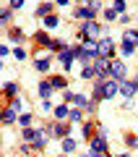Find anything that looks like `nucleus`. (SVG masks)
<instances>
[{
    "instance_id": "f257e3e1",
    "label": "nucleus",
    "mask_w": 138,
    "mask_h": 157,
    "mask_svg": "<svg viewBox=\"0 0 138 157\" xmlns=\"http://www.w3.org/2000/svg\"><path fill=\"white\" fill-rule=\"evenodd\" d=\"M117 94V84L115 81H102L96 86V97H115Z\"/></svg>"
},
{
    "instance_id": "f03ea898",
    "label": "nucleus",
    "mask_w": 138,
    "mask_h": 157,
    "mask_svg": "<svg viewBox=\"0 0 138 157\" xmlns=\"http://www.w3.org/2000/svg\"><path fill=\"white\" fill-rule=\"evenodd\" d=\"M110 71H112V76H115L117 81H125V76H128V68L122 66V63H117V60L110 66Z\"/></svg>"
},
{
    "instance_id": "7ed1b4c3",
    "label": "nucleus",
    "mask_w": 138,
    "mask_h": 157,
    "mask_svg": "<svg viewBox=\"0 0 138 157\" xmlns=\"http://www.w3.org/2000/svg\"><path fill=\"white\" fill-rule=\"evenodd\" d=\"M122 42H125V45H133V47H136V45H138V32H133V29H130V32H125Z\"/></svg>"
},
{
    "instance_id": "20e7f679",
    "label": "nucleus",
    "mask_w": 138,
    "mask_h": 157,
    "mask_svg": "<svg viewBox=\"0 0 138 157\" xmlns=\"http://www.w3.org/2000/svg\"><path fill=\"white\" fill-rule=\"evenodd\" d=\"M91 149H94V152H102V149H107V141H104V136H96V139L91 141Z\"/></svg>"
},
{
    "instance_id": "39448f33",
    "label": "nucleus",
    "mask_w": 138,
    "mask_h": 157,
    "mask_svg": "<svg viewBox=\"0 0 138 157\" xmlns=\"http://www.w3.org/2000/svg\"><path fill=\"white\" fill-rule=\"evenodd\" d=\"M83 32H86V37H96V34H99V26H96L94 21H89L86 26H83Z\"/></svg>"
},
{
    "instance_id": "423d86ee",
    "label": "nucleus",
    "mask_w": 138,
    "mask_h": 157,
    "mask_svg": "<svg viewBox=\"0 0 138 157\" xmlns=\"http://www.w3.org/2000/svg\"><path fill=\"white\" fill-rule=\"evenodd\" d=\"M120 92H122V97H133V94H136V84H128V81H125V84L120 86Z\"/></svg>"
},
{
    "instance_id": "0eeeda50",
    "label": "nucleus",
    "mask_w": 138,
    "mask_h": 157,
    "mask_svg": "<svg viewBox=\"0 0 138 157\" xmlns=\"http://www.w3.org/2000/svg\"><path fill=\"white\" fill-rule=\"evenodd\" d=\"M110 52H112V42H110V39L99 42V55H110Z\"/></svg>"
},
{
    "instance_id": "6e6552de",
    "label": "nucleus",
    "mask_w": 138,
    "mask_h": 157,
    "mask_svg": "<svg viewBox=\"0 0 138 157\" xmlns=\"http://www.w3.org/2000/svg\"><path fill=\"white\" fill-rule=\"evenodd\" d=\"M94 73H96V68H94V66H86V68L81 71V78H91Z\"/></svg>"
},
{
    "instance_id": "1a4fd4ad",
    "label": "nucleus",
    "mask_w": 138,
    "mask_h": 157,
    "mask_svg": "<svg viewBox=\"0 0 138 157\" xmlns=\"http://www.w3.org/2000/svg\"><path fill=\"white\" fill-rule=\"evenodd\" d=\"M78 16L81 18H91L94 16V8H78Z\"/></svg>"
},
{
    "instance_id": "9d476101",
    "label": "nucleus",
    "mask_w": 138,
    "mask_h": 157,
    "mask_svg": "<svg viewBox=\"0 0 138 157\" xmlns=\"http://www.w3.org/2000/svg\"><path fill=\"white\" fill-rule=\"evenodd\" d=\"M50 92H52V84H39V94L42 97H50Z\"/></svg>"
},
{
    "instance_id": "9b49d317",
    "label": "nucleus",
    "mask_w": 138,
    "mask_h": 157,
    "mask_svg": "<svg viewBox=\"0 0 138 157\" xmlns=\"http://www.w3.org/2000/svg\"><path fill=\"white\" fill-rule=\"evenodd\" d=\"M3 121H5V123H13V121H16V110H5V118H3Z\"/></svg>"
},
{
    "instance_id": "f8f14e48",
    "label": "nucleus",
    "mask_w": 138,
    "mask_h": 157,
    "mask_svg": "<svg viewBox=\"0 0 138 157\" xmlns=\"http://www.w3.org/2000/svg\"><path fill=\"white\" fill-rule=\"evenodd\" d=\"M63 149H65V152H73V149H76V141H73V139H65V141H63Z\"/></svg>"
},
{
    "instance_id": "ddd939ff",
    "label": "nucleus",
    "mask_w": 138,
    "mask_h": 157,
    "mask_svg": "<svg viewBox=\"0 0 138 157\" xmlns=\"http://www.w3.org/2000/svg\"><path fill=\"white\" fill-rule=\"evenodd\" d=\"M37 68H39V71H47V68H50V60H44V58H39V60H37Z\"/></svg>"
},
{
    "instance_id": "4468645a",
    "label": "nucleus",
    "mask_w": 138,
    "mask_h": 157,
    "mask_svg": "<svg viewBox=\"0 0 138 157\" xmlns=\"http://www.w3.org/2000/svg\"><path fill=\"white\" fill-rule=\"evenodd\" d=\"M44 24H47V26H57V16H47Z\"/></svg>"
},
{
    "instance_id": "2eb2a0df",
    "label": "nucleus",
    "mask_w": 138,
    "mask_h": 157,
    "mask_svg": "<svg viewBox=\"0 0 138 157\" xmlns=\"http://www.w3.org/2000/svg\"><path fill=\"white\" fill-rule=\"evenodd\" d=\"M130 52H133V45H125V42H122V55L128 58V55H130Z\"/></svg>"
},
{
    "instance_id": "dca6fc26",
    "label": "nucleus",
    "mask_w": 138,
    "mask_h": 157,
    "mask_svg": "<svg viewBox=\"0 0 138 157\" xmlns=\"http://www.w3.org/2000/svg\"><path fill=\"white\" fill-rule=\"evenodd\" d=\"M55 115H57V118H65V115H68V110H65V107H57Z\"/></svg>"
},
{
    "instance_id": "f3484780",
    "label": "nucleus",
    "mask_w": 138,
    "mask_h": 157,
    "mask_svg": "<svg viewBox=\"0 0 138 157\" xmlns=\"http://www.w3.org/2000/svg\"><path fill=\"white\" fill-rule=\"evenodd\" d=\"M18 121H21V126H29V121H31V115H21Z\"/></svg>"
},
{
    "instance_id": "a211bd4d",
    "label": "nucleus",
    "mask_w": 138,
    "mask_h": 157,
    "mask_svg": "<svg viewBox=\"0 0 138 157\" xmlns=\"http://www.w3.org/2000/svg\"><path fill=\"white\" fill-rule=\"evenodd\" d=\"M11 6H13V8H21V6H24V0H11Z\"/></svg>"
},
{
    "instance_id": "6ab92c4d",
    "label": "nucleus",
    "mask_w": 138,
    "mask_h": 157,
    "mask_svg": "<svg viewBox=\"0 0 138 157\" xmlns=\"http://www.w3.org/2000/svg\"><path fill=\"white\" fill-rule=\"evenodd\" d=\"M136 92H138V81H136Z\"/></svg>"
},
{
    "instance_id": "aec40b11",
    "label": "nucleus",
    "mask_w": 138,
    "mask_h": 157,
    "mask_svg": "<svg viewBox=\"0 0 138 157\" xmlns=\"http://www.w3.org/2000/svg\"><path fill=\"white\" fill-rule=\"evenodd\" d=\"M120 157H130V155H120Z\"/></svg>"
}]
</instances>
